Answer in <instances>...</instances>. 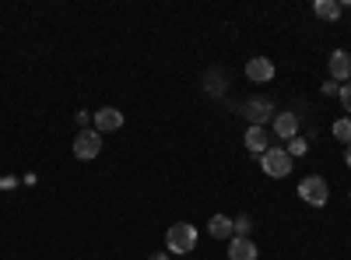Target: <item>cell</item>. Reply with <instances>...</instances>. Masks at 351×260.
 <instances>
[{
	"mask_svg": "<svg viewBox=\"0 0 351 260\" xmlns=\"http://www.w3.org/2000/svg\"><path fill=\"white\" fill-rule=\"evenodd\" d=\"M165 246H169L172 253H190V250L197 246V228H193L190 222H176V225H169Z\"/></svg>",
	"mask_w": 351,
	"mask_h": 260,
	"instance_id": "obj_1",
	"label": "cell"
},
{
	"mask_svg": "<svg viewBox=\"0 0 351 260\" xmlns=\"http://www.w3.org/2000/svg\"><path fill=\"white\" fill-rule=\"evenodd\" d=\"M155 260H165V257H155Z\"/></svg>",
	"mask_w": 351,
	"mask_h": 260,
	"instance_id": "obj_19",
	"label": "cell"
},
{
	"mask_svg": "<svg viewBox=\"0 0 351 260\" xmlns=\"http://www.w3.org/2000/svg\"><path fill=\"white\" fill-rule=\"evenodd\" d=\"M236 233H239V236H246V233H250V222H246V218H239V222H236Z\"/></svg>",
	"mask_w": 351,
	"mask_h": 260,
	"instance_id": "obj_16",
	"label": "cell"
},
{
	"mask_svg": "<svg viewBox=\"0 0 351 260\" xmlns=\"http://www.w3.org/2000/svg\"><path fill=\"white\" fill-rule=\"evenodd\" d=\"M344 158H348V169H351V144H348V148H344Z\"/></svg>",
	"mask_w": 351,
	"mask_h": 260,
	"instance_id": "obj_18",
	"label": "cell"
},
{
	"mask_svg": "<svg viewBox=\"0 0 351 260\" xmlns=\"http://www.w3.org/2000/svg\"><path fill=\"white\" fill-rule=\"evenodd\" d=\"M246 148H250L253 155H263V152H267V130L253 123V127L246 130Z\"/></svg>",
	"mask_w": 351,
	"mask_h": 260,
	"instance_id": "obj_10",
	"label": "cell"
},
{
	"mask_svg": "<svg viewBox=\"0 0 351 260\" xmlns=\"http://www.w3.org/2000/svg\"><path fill=\"white\" fill-rule=\"evenodd\" d=\"M313 14L324 18V21H337V18H341V4H337V0H316Z\"/></svg>",
	"mask_w": 351,
	"mask_h": 260,
	"instance_id": "obj_12",
	"label": "cell"
},
{
	"mask_svg": "<svg viewBox=\"0 0 351 260\" xmlns=\"http://www.w3.org/2000/svg\"><path fill=\"white\" fill-rule=\"evenodd\" d=\"M334 137L351 144V120H337V123H334Z\"/></svg>",
	"mask_w": 351,
	"mask_h": 260,
	"instance_id": "obj_13",
	"label": "cell"
},
{
	"mask_svg": "<svg viewBox=\"0 0 351 260\" xmlns=\"http://www.w3.org/2000/svg\"><path fill=\"white\" fill-rule=\"evenodd\" d=\"M260 169L267 172L271 180H281V176H288V172H291V155L285 148H267V152L260 155Z\"/></svg>",
	"mask_w": 351,
	"mask_h": 260,
	"instance_id": "obj_2",
	"label": "cell"
},
{
	"mask_svg": "<svg viewBox=\"0 0 351 260\" xmlns=\"http://www.w3.org/2000/svg\"><path fill=\"white\" fill-rule=\"evenodd\" d=\"M232 228H236V222H232L228 215H215V218L208 222V233H211L215 239H228Z\"/></svg>",
	"mask_w": 351,
	"mask_h": 260,
	"instance_id": "obj_11",
	"label": "cell"
},
{
	"mask_svg": "<svg viewBox=\"0 0 351 260\" xmlns=\"http://www.w3.org/2000/svg\"><path fill=\"white\" fill-rule=\"evenodd\" d=\"M228 260H256V243L250 236H236L228 246Z\"/></svg>",
	"mask_w": 351,
	"mask_h": 260,
	"instance_id": "obj_8",
	"label": "cell"
},
{
	"mask_svg": "<svg viewBox=\"0 0 351 260\" xmlns=\"http://www.w3.org/2000/svg\"><path fill=\"white\" fill-rule=\"evenodd\" d=\"M246 109H250V113H246L250 120H263V117H267V102H250Z\"/></svg>",
	"mask_w": 351,
	"mask_h": 260,
	"instance_id": "obj_14",
	"label": "cell"
},
{
	"mask_svg": "<svg viewBox=\"0 0 351 260\" xmlns=\"http://www.w3.org/2000/svg\"><path fill=\"white\" fill-rule=\"evenodd\" d=\"M291 141H295V137H291ZM302 152H306V144H302V141H295V144H291V152H288V155H302Z\"/></svg>",
	"mask_w": 351,
	"mask_h": 260,
	"instance_id": "obj_17",
	"label": "cell"
},
{
	"mask_svg": "<svg viewBox=\"0 0 351 260\" xmlns=\"http://www.w3.org/2000/svg\"><path fill=\"white\" fill-rule=\"evenodd\" d=\"M337 95H341V106L351 113V81H348V84H341V92H337Z\"/></svg>",
	"mask_w": 351,
	"mask_h": 260,
	"instance_id": "obj_15",
	"label": "cell"
},
{
	"mask_svg": "<svg viewBox=\"0 0 351 260\" xmlns=\"http://www.w3.org/2000/svg\"><path fill=\"white\" fill-rule=\"evenodd\" d=\"M246 78H250V81H256V84L271 81V78H274V64L267 60V56H253V60L246 64Z\"/></svg>",
	"mask_w": 351,
	"mask_h": 260,
	"instance_id": "obj_6",
	"label": "cell"
},
{
	"mask_svg": "<svg viewBox=\"0 0 351 260\" xmlns=\"http://www.w3.org/2000/svg\"><path fill=\"white\" fill-rule=\"evenodd\" d=\"M274 130H278V137L291 141L299 134V117H295V113H278V117H274Z\"/></svg>",
	"mask_w": 351,
	"mask_h": 260,
	"instance_id": "obj_9",
	"label": "cell"
},
{
	"mask_svg": "<svg viewBox=\"0 0 351 260\" xmlns=\"http://www.w3.org/2000/svg\"><path fill=\"white\" fill-rule=\"evenodd\" d=\"M120 127H123V113H120V109L106 106V109H99V113H95V130H99V134L120 130Z\"/></svg>",
	"mask_w": 351,
	"mask_h": 260,
	"instance_id": "obj_5",
	"label": "cell"
},
{
	"mask_svg": "<svg viewBox=\"0 0 351 260\" xmlns=\"http://www.w3.org/2000/svg\"><path fill=\"white\" fill-rule=\"evenodd\" d=\"M330 78L334 81H351V53H344V49H334L330 53Z\"/></svg>",
	"mask_w": 351,
	"mask_h": 260,
	"instance_id": "obj_7",
	"label": "cell"
},
{
	"mask_svg": "<svg viewBox=\"0 0 351 260\" xmlns=\"http://www.w3.org/2000/svg\"><path fill=\"white\" fill-rule=\"evenodd\" d=\"M99 152H102V134H99V130H81V134L74 137V155H77L81 162H92Z\"/></svg>",
	"mask_w": 351,
	"mask_h": 260,
	"instance_id": "obj_4",
	"label": "cell"
},
{
	"mask_svg": "<svg viewBox=\"0 0 351 260\" xmlns=\"http://www.w3.org/2000/svg\"><path fill=\"white\" fill-rule=\"evenodd\" d=\"M299 197L306 200V204H313V208H324L330 200V187H327V180H319V176H306L299 183Z\"/></svg>",
	"mask_w": 351,
	"mask_h": 260,
	"instance_id": "obj_3",
	"label": "cell"
}]
</instances>
